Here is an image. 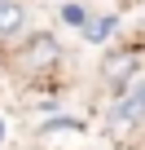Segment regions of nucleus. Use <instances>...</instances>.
<instances>
[{
  "mask_svg": "<svg viewBox=\"0 0 145 150\" xmlns=\"http://www.w3.org/2000/svg\"><path fill=\"white\" fill-rule=\"evenodd\" d=\"M141 62H145V53L141 49H119V53H106V62H101V80L110 84V88H127L136 75H141Z\"/></svg>",
  "mask_w": 145,
  "mask_h": 150,
  "instance_id": "obj_1",
  "label": "nucleus"
},
{
  "mask_svg": "<svg viewBox=\"0 0 145 150\" xmlns=\"http://www.w3.org/2000/svg\"><path fill=\"white\" fill-rule=\"evenodd\" d=\"M57 62H62V44H57V35L35 31V35L22 40V66H27V71H48V66H57Z\"/></svg>",
  "mask_w": 145,
  "mask_h": 150,
  "instance_id": "obj_2",
  "label": "nucleus"
},
{
  "mask_svg": "<svg viewBox=\"0 0 145 150\" xmlns=\"http://www.w3.org/2000/svg\"><path fill=\"white\" fill-rule=\"evenodd\" d=\"M136 124H145V84H136V88H123V97L114 102V110H110V128H136Z\"/></svg>",
  "mask_w": 145,
  "mask_h": 150,
  "instance_id": "obj_3",
  "label": "nucleus"
},
{
  "mask_svg": "<svg viewBox=\"0 0 145 150\" xmlns=\"http://www.w3.org/2000/svg\"><path fill=\"white\" fill-rule=\"evenodd\" d=\"M27 27V5L22 0H0V35H18Z\"/></svg>",
  "mask_w": 145,
  "mask_h": 150,
  "instance_id": "obj_4",
  "label": "nucleus"
},
{
  "mask_svg": "<svg viewBox=\"0 0 145 150\" xmlns=\"http://www.w3.org/2000/svg\"><path fill=\"white\" fill-rule=\"evenodd\" d=\"M114 27H119V18H110V13H106V18H88L79 31H84V40L101 44V40H110V35H114Z\"/></svg>",
  "mask_w": 145,
  "mask_h": 150,
  "instance_id": "obj_5",
  "label": "nucleus"
},
{
  "mask_svg": "<svg viewBox=\"0 0 145 150\" xmlns=\"http://www.w3.org/2000/svg\"><path fill=\"white\" fill-rule=\"evenodd\" d=\"M62 22H70V27H84V22H88L84 5H66V9H62Z\"/></svg>",
  "mask_w": 145,
  "mask_h": 150,
  "instance_id": "obj_6",
  "label": "nucleus"
},
{
  "mask_svg": "<svg viewBox=\"0 0 145 150\" xmlns=\"http://www.w3.org/2000/svg\"><path fill=\"white\" fill-rule=\"evenodd\" d=\"M0 132H5V119H0Z\"/></svg>",
  "mask_w": 145,
  "mask_h": 150,
  "instance_id": "obj_7",
  "label": "nucleus"
}]
</instances>
